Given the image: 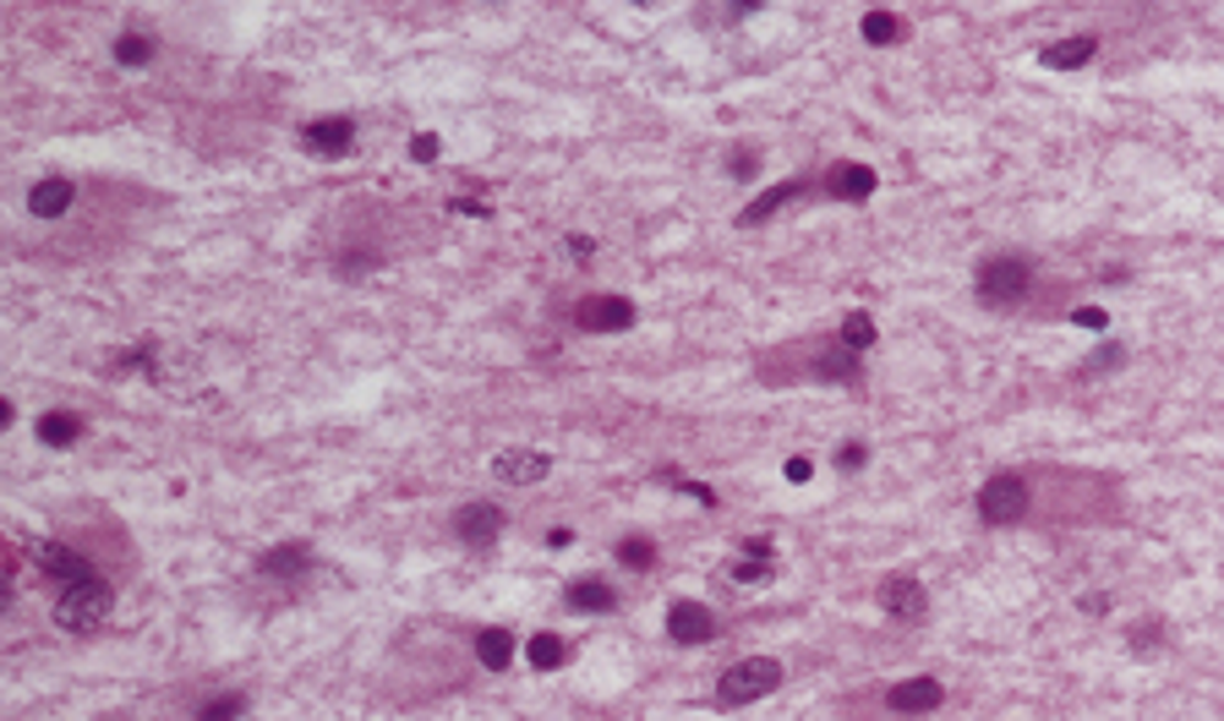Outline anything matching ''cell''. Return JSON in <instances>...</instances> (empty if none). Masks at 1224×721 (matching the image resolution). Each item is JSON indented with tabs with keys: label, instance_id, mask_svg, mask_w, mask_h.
Masks as SVG:
<instances>
[{
	"label": "cell",
	"instance_id": "obj_5",
	"mask_svg": "<svg viewBox=\"0 0 1224 721\" xmlns=\"http://www.w3.org/2000/svg\"><path fill=\"white\" fill-rule=\"evenodd\" d=\"M782 662L776 656H744V662H733L728 673H722V684H717V706L722 711H739V706H755L765 695H776L782 689Z\"/></svg>",
	"mask_w": 1224,
	"mask_h": 721
},
{
	"label": "cell",
	"instance_id": "obj_26",
	"mask_svg": "<svg viewBox=\"0 0 1224 721\" xmlns=\"http://www.w3.org/2000/svg\"><path fill=\"white\" fill-rule=\"evenodd\" d=\"M864 39L870 44H897L903 39V17L897 11H864Z\"/></svg>",
	"mask_w": 1224,
	"mask_h": 721
},
{
	"label": "cell",
	"instance_id": "obj_25",
	"mask_svg": "<svg viewBox=\"0 0 1224 721\" xmlns=\"http://www.w3.org/2000/svg\"><path fill=\"white\" fill-rule=\"evenodd\" d=\"M837 339H842L853 356H859V350H870V345H875V317H870V312H848V323L837 328Z\"/></svg>",
	"mask_w": 1224,
	"mask_h": 721
},
{
	"label": "cell",
	"instance_id": "obj_4",
	"mask_svg": "<svg viewBox=\"0 0 1224 721\" xmlns=\"http://www.w3.org/2000/svg\"><path fill=\"white\" fill-rule=\"evenodd\" d=\"M979 520L995 525V531L1034 520V476H1023V470H995V476L979 487Z\"/></svg>",
	"mask_w": 1224,
	"mask_h": 721
},
{
	"label": "cell",
	"instance_id": "obj_11",
	"mask_svg": "<svg viewBox=\"0 0 1224 721\" xmlns=\"http://www.w3.org/2000/svg\"><path fill=\"white\" fill-rule=\"evenodd\" d=\"M820 192L837 197V203H870V197H875V170L859 164V159H837V164L820 175Z\"/></svg>",
	"mask_w": 1224,
	"mask_h": 721
},
{
	"label": "cell",
	"instance_id": "obj_22",
	"mask_svg": "<svg viewBox=\"0 0 1224 721\" xmlns=\"http://www.w3.org/2000/svg\"><path fill=\"white\" fill-rule=\"evenodd\" d=\"M153 33H143V28H121L116 33V44H110V55H116V66H127V72H138V66H149L153 61Z\"/></svg>",
	"mask_w": 1224,
	"mask_h": 721
},
{
	"label": "cell",
	"instance_id": "obj_19",
	"mask_svg": "<svg viewBox=\"0 0 1224 721\" xmlns=\"http://www.w3.org/2000/svg\"><path fill=\"white\" fill-rule=\"evenodd\" d=\"M476 662L487 673H509L514 667V634L509 629H476Z\"/></svg>",
	"mask_w": 1224,
	"mask_h": 721
},
{
	"label": "cell",
	"instance_id": "obj_27",
	"mask_svg": "<svg viewBox=\"0 0 1224 721\" xmlns=\"http://www.w3.org/2000/svg\"><path fill=\"white\" fill-rule=\"evenodd\" d=\"M728 579H733V585H761V579H771V558H744V553H739V558L728 564Z\"/></svg>",
	"mask_w": 1224,
	"mask_h": 721
},
{
	"label": "cell",
	"instance_id": "obj_35",
	"mask_svg": "<svg viewBox=\"0 0 1224 721\" xmlns=\"http://www.w3.org/2000/svg\"><path fill=\"white\" fill-rule=\"evenodd\" d=\"M809 470H815V465H809V459H804V454H798V459H793V465H787V476H793V481H809Z\"/></svg>",
	"mask_w": 1224,
	"mask_h": 721
},
{
	"label": "cell",
	"instance_id": "obj_31",
	"mask_svg": "<svg viewBox=\"0 0 1224 721\" xmlns=\"http://www.w3.org/2000/svg\"><path fill=\"white\" fill-rule=\"evenodd\" d=\"M1121 361H1126V350H1121V345H1104L1099 356H1088V367H1082V372H1104V367H1121Z\"/></svg>",
	"mask_w": 1224,
	"mask_h": 721
},
{
	"label": "cell",
	"instance_id": "obj_6",
	"mask_svg": "<svg viewBox=\"0 0 1224 721\" xmlns=\"http://www.w3.org/2000/svg\"><path fill=\"white\" fill-rule=\"evenodd\" d=\"M634 301L629 295H580L575 306H569V323L580 328V334H623V328H634Z\"/></svg>",
	"mask_w": 1224,
	"mask_h": 721
},
{
	"label": "cell",
	"instance_id": "obj_3",
	"mask_svg": "<svg viewBox=\"0 0 1224 721\" xmlns=\"http://www.w3.org/2000/svg\"><path fill=\"white\" fill-rule=\"evenodd\" d=\"M110 612H116V585L105 575L61 585V596H55V607H50L55 629H66V634H94V629L110 623Z\"/></svg>",
	"mask_w": 1224,
	"mask_h": 721
},
{
	"label": "cell",
	"instance_id": "obj_13",
	"mask_svg": "<svg viewBox=\"0 0 1224 721\" xmlns=\"http://www.w3.org/2000/svg\"><path fill=\"white\" fill-rule=\"evenodd\" d=\"M940 700H946L940 678H903V684L886 689V711L892 717H929V711H940Z\"/></svg>",
	"mask_w": 1224,
	"mask_h": 721
},
{
	"label": "cell",
	"instance_id": "obj_24",
	"mask_svg": "<svg viewBox=\"0 0 1224 721\" xmlns=\"http://www.w3.org/2000/svg\"><path fill=\"white\" fill-rule=\"evenodd\" d=\"M618 564H623L629 575H651V569H656V542H651V536H623V542H618Z\"/></svg>",
	"mask_w": 1224,
	"mask_h": 721
},
{
	"label": "cell",
	"instance_id": "obj_33",
	"mask_svg": "<svg viewBox=\"0 0 1224 721\" xmlns=\"http://www.w3.org/2000/svg\"><path fill=\"white\" fill-rule=\"evenodd\" d=\"M837 465H842V470H859V465H864V443H848V448L837 454Z\"/></svg>",
	"mask_w": 1224,
	"mask_h": 721
},
{
	"label": "cell",
	"instance_id": "obj_28",
	"mask_svg": "<svg viewBox=\"0 0 1224 721\" xmlns=\"http://www.w3.org/2000/svg\"><path fill=\"white\" fill-rule=\"evenodd\" d=\"M236 717H247V695H219V700H208L197 711V721H236Z\"/></svg>",
	"mask_w": 1224,
	"mask_h": 721
},
{
	"label": "cell",
	"instance_id": "obj_29",
	"mask_svg": "<svg viewBox=\"0 0 1224 721\" xmlns=\"http://www.w3.org/2000/svg\"><path fill=\"white\" fill-rule=\"evenodd\" d=\"M755 170H761V153H755V148H739V153L728 159V175H733V181H750Z\"/></svg>",
	"mask_w": 1224,
	"mask_h": 721
},
{
	"label": "cell",
	"instance_id": "obj_7",
	"mask_svg": "<svg viewBox=\"0 0 1224 721\" xmlns=\"http://www.w3.org/2000/svg\"><path fill=\"white\" fill-rule=\"evenodd\" d=\"M83 181H72V175H44V181H33L28 186V219H39V225H55V219H66L77 203H83Z\"/></svg>",
	"mask_w": 1224,
	"mask_h": 721
},
{
	"label": "cell",
	"instance_id": "obj_2",
	"mask_svg": "<svg viewBox=\"0 0 1224 721\" xmlns=\"http://www.w3.org/2000/svg\"><path fill=\"white\" fill-rule=\"evenodd\" d=\"M765 367H787L782 378H820V383H864V367H859V356L842 345V339H798V345H787L782 356H761ZM776 378V383H782Z\"/></svg>",
	"mask_w": 1224,
	"mask_h": 721
},
{
	"label": "cell",
	"instance_id": "obj_12",
	"mask_svg": "<svg viewBox=\"0 0 1224 721\" xmlns=\"http://www.w3.org/2000/svg\"><path fill=\"white\" fill-rule=\"evenodd\" d=\"M667 634H673V645H706V640H717V612L706 601L684 596L667 607Z\"/></svg>",
	"mask_w": 1224,
	"mask_h": 721
},
{
	"label": "cell",
	"instance_id": "obj_16",
	"mask_svg": "<svg viewBox=\"0 0 1224 721\" xmlns=\"http://www.w3.org/2000/svg\"><path fill=\"white\" fill-rule=\"evenodd\" d=\"M1093 55H1099V39H1093V33H1071V39H1056V44L1039 50V66H1050V72H1077V66H1088Z\"/></svg>",
	"mask_w": 1224,
	"mask_h": 721
},
{
	"label": "cell",
	"instance_id": "obj_36",
	"mask_svg": "<svg viewBox=\"0 0 1224 721\" xmlns=\"http://www.w3.org/2000/svg\"><path fill=\"white\" fill-rule=\"evenodd\" d=\"M569 252H575V258H591V236H569Z\"/></svg>",
	"mask_w": 1224,
	"mask_h": 721
},
{
	"label": "cell",
	"instance_id": "obj_30",
	"mask_svg": "<svg viewBox=\"0 0 1224 721\" xmlns=\"http://www.w3.org/2000/svg\"><path fill=\"white\" fill-rule=\"evenodd\" d=\"M438 153H444V143H438L433 132H416V138H411V159H416V164H433Z\"/></svg>",
	"mask_w": 1224,
	"mask_h": 721
},
{
	"label": "cell",
	"instance_id": "obj_9",
	"mask_svg": "<svg viewBox=\"0 0 1224 721\" xmlns=\"http://www.w3.org/2000/svg\"><path fill=\"white\" fill-rule=\"evenodd\" d=\"M503 509L498 503H459L455 514V542L459 547H470V553H487V547H498V536H503Z\"/></svg>",
	"mask_w": 1224,
	"mask_h": 721
},
{
	"label": "cell",
	"instance_id": "obj_18",
	"mask_svg": "<svg viewBox=\"0 0 1224 721\" xmlns=\"http://www.w3.org/2000/svg\"><path fill=\"white\" fill-rule=\"evenodd\" d=\"M564 607L569 612H586V618H602L618 607V590H612L608 579H575L569 590H564Z\"/></svg>",
	"mask_w": 1224,
	"mask_h": 721
},
{
	"label": "cell",
	"instance_id": "obj_15",
	"mask_svg": "<svg viewBox=\"0 0 1224 721\" xmlns=\"http://www.w3.org/2000/svg\"><path fill=\"white\" fill-rule=\"evenodd\" d=\"M498 481H509V487H531V481H542L547 470H553V459L547 454H536V448H509V454H498Z\"/></svg>",
	"mask_w": 1224,
	"mask_h": 721
},
{
	"label": "cell",
	"instance_id": "obj_17",
	"mask_svg": "<svg viewBox=\"0 0 1224 721\" xmlns=\"http://www.w3.org/2000/svg\"><path fill=\"white\" fill-rule=\"evenodd\" d=\"M306 569H312V547L306 542H280V547H269L258 558V575L269 579H302Z\"/></svg>",
	"mask_w": 1224,
	"mask_h": 721
},
{
	"label": "cell",
	"instance_id": "obj_23",
	"mask_svg": "<svg viewBox=\"0 0 1224 721\" xmlns=\"http://www.w3.org/2000/svg\"><path fill=\"white\" fill-rule=\"evenodd\" d=\"M525 662H531L536 673H558V667L569 662V640H564V634H531Z\"/></svg>",
	"mask_w": 1224,
	"mask_h": 721
},
{
	"label": "cell",
	"instance_id": "obj_1",
	"mask_svg": "<svg viewBox=\"0 0 1224 721\" xmlns=\"http://www.w3.org/2000/svg\"><path fill=\"white\" fill-rule=\"evenodd\" d=\"M1039 290V263L1028 252H990L973 274V295L990 312H1023Z\"/></svg>",
	"mask_w": 1224,
	"mask_h": 721
},
{
	"label": "cell",
	"instance_id": "obj_32",
	"mask_svg": "<svg viewBox=\"0 0 1224 721\" xmlns=\"http://www.w3.org/2000/svg\"><path fill=\"white\" fill-rule=\"evenodd\" d=\"M739 553H744V558H771L776 547H771L765 536H750V542H739Z\"/></svg>",
	"mask_w": 1224,
	"mask_h": 721
},
{
	"label": "cell",
	"instance_id": "obj_20",
	"mask_svg": "<svg viewBox=\"0 0 1224 721\" xmlns=\"http://www.w3.org/2000/svg\"><path fill=\"white\" fill-rule=\"evenodd\" d=\"M804 192H809V181H782V186H771L761 203H750V208L739 214V225H765L771 214H782V208H787V203H798Z\"/></svg>",
	"mask_w": 1224,
	"mask_h": 721
},
{
	"label": "cell",
	"instance_id": "obj_14",
	"mask_svg": "<svg viewBox=\"0 0 1224 721\" xmlns=\"http://www.w3.org/2000/svg\"><path fill=\"white\" fill-rule=\"evenodd\" d=\"M875 596H881V607H886V612H892L897 623H918V618L929 612V596H924V585H918V579H908V575L881 579V590H875Z\"/></svg>",
	"mask_w": 1224,
	"mask_h": 721
},
{
	"label": "cell",
	"instance_id": "obj_34",
	"mask_svg": "<svg viewBox=\"0 0 1224 721\" xmlns=\"http://www.w3.org/2000/svg\"><path fill=\"white\" fill-rule=\"evenodd\" d=\"M547 547H553V553H564V547H575V531H547Z\"/></svg>",
	"mask_w": 1224,
	"mask_h": 721
},
{
	"label": "cell",
	"instance_id": "obj_10",
	"mask_svg": "<svg viewBox=\"0 0 1224 721\" xmlns=\"http://www.w3.org/2000/svg\"><path fill=\"white\" fill-rule=\"evenodd\" d=\"M356 148V121L350 116H317L302 127V153L312 159H345Z\"/></svg>",
	"mask_w": 1224,
	"mask_h": 721
},
{
	"label": "cell",
	"instance_id": "obj_21",
	"mask_svg": "<svg viewBox=\"0 0 1224 721\" xmlns=\"http://www.w3.org/2000/svg\"><path fill=\"white\" fill-rule=\"evenodd\" d=\"M83 427H88V422H83L77 411H44V416H39V443H44V448H72V443L83 437Z\"/></svg>",
	"mask_w": 1224,
	"mask_h": 721
},
{
	"label": "cell",
	"instance_id": "obj_8",
	"mask_svg": "<svg viewBox=\"0 0 1224 721\" xmlns=\"http://www.w3.org/2000/svg\"><path fill=\"white\" fill-rule=\"evenodd\" d=\"M33 564H39V575L55 579V585H77V579L99 575V564H94L83 547H72V542H39V547H33Z\"/></svg>",
	"mask_w": 1224,
	"mask_h": 721
}]
</instances>
